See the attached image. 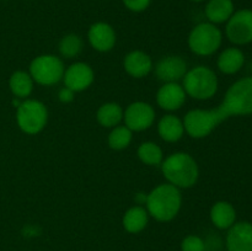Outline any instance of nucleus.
<instances>
[{"label":"nucleus","instance_id":"f257e3e1","mask_svg":"<svg viewBox=\"0 0 252 251\" xmlns=\"http://www.w3.org/2000/svg\"><path fill=\"white\" fill-rule=\"evenodd\" d=\"M181 206V189L169 182L159 185L147 194L145 208L158 221H171L177 217Z\"/></svg>","mask_w":252,"mask_h":251},{"label":"nucleus","instance_id":"f03ea898","mask_svg":"<svg viewBox=\"0 0 252 251\" xmlns=\"http://www.w3.org/2000/svg\"><path fill=\"white\" fill-rule=\"evenodd\" d=\"M160 166L166 181L180 189L191 188L198 181V165L189 153H174L167 157H164Z\"/></svg>","mask_w":252,"mask_h":251},{"label":"nucleus","instance_id":"7ed1b4c3","mask_svg":"<svg viewBox=\"0 0 252 251\" xmlns=\"http://www.w3.org/2000/svg\"><path fill=\"white\" fill-rule=\"evenodd\" d=\"M182 88L187 96L198 101L213 97L219 88L216 71L206 65H197L189 69L182 78Z\"/></svg>","mask_w":252,"mask_h":251},{"label":"nucleus","instance_id":"20e7f679","mask_svg":"<svg viewBox=\"0 0 252 251\" xmlns=\"http://www.w3.org/2000/svg\"><path fill=\"white\" fill-rule=\"evenodd\" d=\"M219 108L226 118L252 115V76H245L231 84Z\"/></svg>","mask_w":252,"mask_h":251},{"label":"nucleus","instance_id":"39448f33","mask_svg":"<svg viewBox=\"0 0 252 251\" xmlns=\"http://www.w3.org/2000/svg\"><path fill=\"white\" fill-rule=\"evenodd\" d=\"M221 110L218 107L211 108V110H203V108H194L189 111L185 115L184 127L185 132L194 139H202L207 135L211 134L220 123L226 121Z\"/></svg>","mask_w":252,"mask_h":251},{"label":"nucleus","instance_id":"423d86ee","mask_svg":"<svg viewBox=\"0 0 252 251\" xmlns=\"http://www.w3.org/2000/svg\"><path fill=\"white\" fill-rule=\"evenodd\" d=\"M189 47L192 53L199 57L213 56L223 43V32L211 22H199L189 34Z\"/></svg>","mask_w":252,"mask_h":251},{"label":"nucleus","instance_id":"0eeeda50","mask_svg":"<svg viewBox=\"0 0 252 251\" xmlns=\"http://www.w3.org/2000/svg\"><path fill=\"white\" fill-rule=\"evenodd\" d=\"M16 108V122L22 132L34 135L44 129L48 122V110L43 102L26 98Z\"/></svg>","mask_w":252,"mask_h":251},{"label":"nucleus","instance_id":"6e6552de","mask_svg":"<svg viewBox=\"0 0 252 251\" xmlns=\"http://www.w3.org/2000/svg\"><path fill=\"white\" fill-rule=\"evenodd\" d=\"M63 61L54 54H42L32 59L29 66V73L34 83L43 86H52L63 80Z\"/></svg>","mask_w":252,"mask_h":251},{"label":"nucleus","instance_id":"1a4fd4ad","mask_svg":"<svg viewBox=\"0 0 252 251\" xmlns=\"http://www.w3.org/2000/svg\"><path fill=\"white\" fill-rule=\"evenodd\" d=\"M225 36L235 46L252 42V10L241 9L225 22Z\"/></svg>","mask_w":252,"mask_h":251},{"label":"nucleus","instance_id":"9d476101","mask_svg":"<svg viewBox=\"0 0 252 251\" xmlns=\"http://www.w3.org/2000/svg\"><path fill=\"white\" fill-rule=\"evenodd\" d=\"M155 117L157 113L154 107L144 101H135L129 103L123 111L125 126L132 132H143L149 129L154 125Z\"/></svg>","mask_w":252,"mask_h":251},{"label":"nucleus","instance_id":"9b49d317","mask_svg":"<svg viewBox=\"0 0 252 251\" xmlns=\"http://www.w3.org/2000/svg\"><path fill=\"white\" fill-rule=\"evenodd\" d=\"M95 80V73L88 63L76 62L65 68L63 75L64 86L73 90L74 93H81L91 86Z\"/></svg>","mask_w":252,"mask_h":251},{"label":"nucleus","instance_id":"f8f14e48","mask_svg":"<svg viewBox=\"0 0 252 251\" xmlns=\"http://www.w3.org/2000/svg\"><path fill=\"white\" fill-rule=\"evenodd\" d=\"M155 76L162 83H177L187 73V62L180 56H166L155 65Z\"/></svg>","mask_w":252,"mask_h":251},{"label":"nucleus","instance_id":"ddd939ff","mask_svg":"<svg viewBox=\"0 0 252 251\" xmlns=\"http://www.w3.org/2000/svg\"><path fill=\"white\" fill-rule=\"evenodd\" d=\"M226 251H252V223L235 221L225 236Z\"/></svg>","mask_w":252,"mask_h":251},{"label":"nucleus","instance_id":"4468645a","mask_svg":"<svg viewBox=\"0 0 252 251\" xmlns=\"http://www.w3.org/2000/svg\"><path fill=\"white\" fill-rule=\"evenodd\" d=\"M88 41L95 51L106 53V52L112 51L117 37H116L115 29L110 24L98 21L89 27Z\"/></svg>","mask_w":252,"mask_h":251},{"label":"nucleus","instance_id":"2eb2a0df","mask_svg":"<svg viewBox=\"0 0 252 251\" xmlns=\"http://www.w3.org/2000/svg\"><path fill=\"white\" fill-rule=\"evenodd\" d=\"M186 93L179 83H164L157 93L158 106L167 112L180 110L186 102Z\"/></svg>","mask_w":252,"mask_h":251},{"label":"nucleus","instance_id":"dca6fc26","mask_svg":"<svg viewBox=\"0 0 252 251\" xmlns=\"http://www.w3.org/2000/svg\"><path fill=\"white\" fill-rule=\"evenodd\" d=\"M123 68L132 78L142 79L149 75L153 70V59L143 51H132L123 59Z\"/></svg>","mask_w":252,"mask_h":251},{"label":"nucleus","instance_id":"f3484780","mask_svg":"<svg viewBox=\"0 0 252 251\" xmlns=\"http://www.w3.org/2000/svg\"><path fill=\"white\" fill-rule=\"evenodd\" d=\"M158 133L160 138L167 143H176L184 137V121L172 113L162 116L158 122Z\"/></svg>","mask_w":252,"mask_h":251},{"label":"nucleus","instance_id":"a211bd4d","mask_svg":"<svg viewBox=\"0 0 252 251\" xmlns=\"http://www.w3.org/2000/svg\"><path fill=\"white\" fill-rule=\"evenodd\" d=\"M234 12H235V5L233 0H207L204 7L207 21L217 26L225 24Z\"/></svg>","mask_w":252,"mask_h":251},{"label":"nucleus","instance_id":"6ab92c4d","mask_svg":"<svg viewBox=\"0 0 252 251\" xmlns=\"http://www.w3.org/2000/svg\"><path fill=\"white\" fill-rule=\"evenodd\" d=\"M244 64H245V54L238 47L225 48L217 59L218 69L226 75H233L240 71Z\"/></svg>","mask_w":252,"mask_h":251},{"label":"nucleus","instance_id":"aec40b11","mask_svg":"<svg viewBox=\"0 0 252 251\" xmlns=\"http://www.w3.org/2000/svg\"><path fill=\"white\" fill-rule=\"evenodd\" d=\"M209 217L216 228L228 230L236 221V209L228 201H218L212 206Z\"/></svg>","mask_w":252,"mask_h":251},{"label":"nucleus","instance_id":"412c9836","mask_svg":"<svg viewBox=\"0 0 252 251\" xmlns=\"http://www.w3.org/2000/svg\"><path fill=\"white\" fill-rule=\"evenodd\" d=\"M149 213L143 206H133L128 209L122 218L123 228L130 234H138L147 228L149 223Z\"/></svg>","mask_w":252,"mask_h":251},{"label":"nucleus","instance_id":"4be33fe9","mask_svg":"<svg viewBox=\"0 0 252 251\" xmlns=\"http://www.w3.org/2000/svg\"><path fill=\"white\" fill-rule=\"evenodd\" d=\"M33 79L31 78L29 71L16 70L10 75L9 89L15 98H29L33 90Z\"/></svg>","mask_w":252,"mask_h":251},{"label":"nucleus","instance_id":"5701e85b","mask_svg":"<svg viewBox=\"0 0 252 251\" xmlns=\"http://www.w3.org/2000/svg\"><path fill=\"white\" fill-rule=\"evenodd\" d=\"M123 111L117 102L102 103L96 112V120L102 127L113 128L123 121Z\"/></svg>","mask_w":252,"mask_h":251},{"label":"nucleus","instance_id":"b1692460","mask_svg":"<svg viewBox=\"0 0 252 251\" xmlns=\"http://www.w3.org/2000/svg\"><path fill=\"white\" fill-rule=\"evenodd\" d=\"M137 154L143 164L150 166H159L164 160L162 149L154 142H143L138 148Z\"/></svg>","mask_w":252,"mask_h":251},{"label":"nucleus","instance_id":"393cba45","mask_svg":"<svg viewBox=\"0 0 252 251\" xmlns=\"http://www.w3.org/2000/svg\"><path fill=\"white\" fill-rule=\"evenodd\" d=\"M84 42L81 37L76 33H68L62 37L58 43V51L63 58L73 59L81 53Z\"/></svg>","mask_w":252,"mask_h":251},{"label":"nucleus","instance_id":"a878e982","mask_svg":"<svg viewBox=\"0 0 252 251\" xmlns=\"http://www.w3.org/2000/svg\"><path fill=\"white\" fill-rule=\"evenodd\" d=\"M133 139V132L128 127L123 126H116L111 128V132L108 134L107 142L111 149L113 150H123L129 147Z\"/></svg>","mask_w":252,"mask_h":251},{"label":"nucleus","instance_id":"bb28decb","mask_svg":"<svg viewBox=\"0 0 252 251\" xmlns=\"http://www.w3.org/2000/svg\"><path fill=\"white\" fill-rule=\"evenodd\" d=\"M181 251H204V240L198 235H187L181 241Z\"/></svg>","mask_w":252,"mask_h":251},{"label":"nucleus","instance_id":"cd10ccee","mask_svg":"<svg viewBox=\"0 0 252 251\" xmlns=\"http://www.w3.org/2000/svg\"><path fill=\"white\" fill-rule=\"evenodd\" d=\"M127 10L132 12H143L150 6L152 0H122Z\"/></svg>","mask_w":252,"mask_h":251},{"label":"nucleus","instance_id":"c85d7f7f","mask_svg":"<svg viewBox=\"0 0 252 251\" xmlns=\"http://www.w3.org/2000/svg\"><path fill=\"white\" fill-rule=\"evenodd\" d=\"M204 240V251H220L221 241L220 238L216 234H211Z\"/></svg>","mask_w":252,"mask_h":251},{"label":"nucleus","instance_id":"c756f323","mask_svg":"<svg viewBox=\"0 0 252 251\" xmlns=\"http://www.w3.org/2000/svg\"><path fill=\"white\" fill-rule=\"evenodd\" d=\"M74 97H75V93H74L73 90H70L69 88H66V86H64L63 89H61V90H59L58 98L61 102L69 103L74 100Z\"/></svg>","mask_w":252,"mask_h":251},{"label":"nucleus","instance_id":"7c9ffc66","mask_svg":"<svg viewBox=\"0 0 252 251\" xmlns=\"http://www.w3.org/2000/svg\"><path fill=\"white\" fill-rule=\"evenodd\" d=\"M189 1H192V2H203V1H207V0H189Z\"/></svg>","mask_w":252,"mask_h":251}]
</instances>
